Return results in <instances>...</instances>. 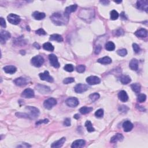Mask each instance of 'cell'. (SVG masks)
<instances>
[{
  "instance_id": "cell-27",
  "label": "cell",
  "mask_w": 148,
  "mask_h": 148,
  "mask_svg": "<svg viewBox=\"0 0 148 148\" xmlns=\"http://www.w3.org/2000/svg\"><path fill=\"white\" fill-rule=\"evenodd\" d=\"M97 61L103 64H109L112 62V59L110 57L106 56L98 59L97 60Z\"/></svg>"
},
{
  "instance_id": "cell-14",
  "label": "cell",
  "mask_w": 148,
  "mask_h": 148,
  "mask_svg": "<svg viewBox=\"0 0 148 148\" xmlns=\"http://www.w3.org/2000/svg\"><path fill=\"white\" fill-rule=\"evenodd\" d=\"M36 89L38 91L42 94H46L48 93L50 91V89L49 87L46 86L45 85H38L36 86Z\"/></svg>"
},
{
  "instance_id": "cell-49",
  "label": "cell",
  "mask_w": 148,
  "mask_h": 148,
  "mask_svg": "<svg viewBox=\"0 0 148 148\" xmlns=\"http://www.w3.org/2000/svg\"><path fill=\"white\" fill-rule=\"evenodd\" d=\"M123 34H124V31L122 29L117 30H116V32H115V35L116 36H120Z\"/></svg>"
},
{
  "instance_id": "cell-17",
  "label": "cell",
  "mask_w": 148,
  "mask_h": 148,
  "mask_svg": "<svg viewBox=\"0 0 148 148\" xmlns=\"http://www.w3.org/2000/svg\"><path fill=\"white\" fill-rule=\"evenodd\" d=\"M135 35L140 38H145L147 35V31L145 29H140L135 32Z\"/></svg>"
},
{
  "instance_id": "cell-53",
  "label": "cell",
  "mask_w": 148,
  "mask_h": 148,
  "mask_svg": "<svg viewBox=\"0 0 148 148\" xmlns=\"http://www.w3.org/2000/svg\"><path fill=\"white\" fill-rule=\"evenodd\" d=\"M73 117L75 118V119H78L80 117V116H79V115H78V114H76L75 115H74Z\"/></svg>"
},
{
  "instance_id": "cell-2",
  "label": "cell",
  "mask_w": 148,
  "mask_h": 148,
  "mask_svg": "<svg viewBox=\"0 0 148 148\" xmlns=\"http://www.w3.org/2000/svg\"><path fill=\"white\" fill-rule=\"evenodd\" d=\"M25 109L30 111V114L29 115L30 119H34L38 117L39 115V110L38 108L34 107V106H26Z\"/></svg>"
},
{
  "instance_id": "cell-10",
  "label": "cell",
  "mask_w": 148,
  "mask_h": 148,
  "mask_svg": "<svg viewBox=\"0 0 148 148\" xmlns=\"http://www.w3.org/2000/svg\"><path fill=\"white\" fill-rule=\"evenodd\" d=\"M66 103L69 107H76L79 105L78 99L75 97H71L68 98L66 101Z\"/></svg>"
},
{
  "instance_id": "cell-21",
  "label": "cell",
  "mask_w": 148,
  "mask_h": 148,
  "mask_svg": "<svg viewBox=\"0 0 148 148\" xmlns=\"http://www.w3.org/2000/svg\"><path fill=\"white\" fill-rule=\"evenodd\" d=\"M129 67L133 71H137L138 69V61L135 59H132L129 64Z\"/></svg>"
},
{
  "instance_id": "cell-25",
  "label": "cell",
  "mask_w": 148,
  "mask_h": 148,
  "mask_svg": "<svg viewBox=\"0 0 148 148\" xmlns=\"http://www.w3.org/2000/svg\"><path fill=\"white\" fill-rule=\"evenodd\" d=\"M32 16H33V17L35 20H41L43 19V18L45 17L46 15L45 13L39 12L38 11H36V12H34L33 14H32Z\"/></svg>"
},
{
  "instance_id": "cell-50",
  "label": "cell",
  "mask_w": 148,
  "mask_h": 148,
  "mask_svg": "<svg viewBox=\"0 0 148 148\" xmlns=\"http://www.w3.org/2000/svg\"><path fill=\"white\" fill-rule=\"evenodd\" d=\"M0 24L2 27H6V22L5 20L4 19V18L1 17V18H0Z\"/></svg>"
},
{
  "instance_id": "cell-44",
  "label": "cell",
  "mask_w": 148,
  "mask_h": 148,
  "mask_svg": "<svg viewBox=\"0 0 148 148\" xmlns=\"http://www.w3.org/2000/svg\"><path fill=\"white\" fill-rule=\"evenodd\" d=\"M17 147H31V146L27 143H22L17 146Z\"/></svg>"
},
{
  "instance_id": "cell-54",
  "label": "cell",
  "mask_w": 148,
  "mask_h": 148,
  "mask_svg": "<svg viewBox=\"0 0 148 148\" xmlns=\"http://www.w3.org/2000/svg\"><path fill=\"white\" fill-rule=\"evenodd\" d=\"M122 15H123V16H122V18H123V19H124V20L127 19V18L126 17V16H125V15L124 14V13H123V12H122Z\"/></svg>"
},
{
  "instance_id": "cell-42",
  "label": "cell",
  "mask_w": 148,
  "mask_h": 148,
  "mask_svg": "<svg viewBox=\"0 0 148 148\" xmlns=\"http://www.w3.org/2000/svg\"><path fill=\"white\" fill-rule=\"evenodd\" d=\"M75 81L73 78H66L63 80V83L64 84H69V83H71Z\"/></svg>"
},
{
  "instance_id": "cell-3",
  "label": "cell",
  "mask_w": 148,
  "mask_h": 148,
  "mask_svg": "<svg viewBox=\"0 0 148 148\" xmlns=\"http://www.w3.org/2000/svg\"><path fill=\"white\" fill-rule=\"evenodd\" d=\"M31 62V64L33 65L34 66L36 67H40L42 66V65L43 64L44 59L41 55H38L32 57Z\"/></svg>"
},
{
  "instance_id": "cell-40",
  "label": "cell",
  "mask_w": 148,
  "mask_h": 148,
  "mask_svg": "<svg viewBox=\"0 0 148 148\" xmlns=\"http://www.w3.org/2000/svg\"><path fill=\"white\" fill-rule=\"evenodd\" d=\"M128 110H129V108L127 107V106H125V105L120 106L119 108V110L120 111V112L122 113H127V112Z\"/></svg>"
},
{
  "instance_id": "cell-30",
  "label": "cell",
  "mask_w": 148,
  "mask_h": 148,
  "mask_svg": "<svg viewBox=\"0 0 148 148\" xmlns=\"http://www.w3.org/2000/svg\"><path fill=\"white\" fill-rule=\"evenodd\" d=\"M131 88L135 93H139L141 91V85L139 83H133L131 85Z\"/></svg>"
},
{
  "instance_id": "cell-29",
  "label": "cell",
  "mask_w": 148,
  "mask_h": 148,
  "mask_svg": "<svg viewBox=\"0 0 148 148\" xmlns=\"http://www.w3.org/2000/svg\"><path fill=\"white\" fill-rule=\"evenodd\" d=\"M105 48L108 51H113L115 49V45L114 43L111 41H109L106 42L105 45Z\"/></svg>"
},
{
  "instance_id": "cell-52",
  "label": "cell",
  "mask_w": 148,
  "mask_h": 148,
  "mask_svg": "<svg viewBox=\"0 0 148 148\" xmlns=\"http://www.w3.org/2000/svg\"><path fill=\"white\" fill-rule=\"evenodd\" d=\"M100 2L104 5H108L109 3V1H101Z\"/></svg>"
},
{
  "instance_id": "cell-47",
  "label": "cell",
  "mask_w": 148,
  "mask_h": 148,
  "mask_svg": "<svg viewBox=\"0 0 148 148\" xmlns=\"http://www.w3.org/2000/svg\"><path fill=\"white\" fill-rule=\"evenodd\" d=\"M101 49H102L101 46V45H97L96 47V49H95V53H96V54H99V53L101 52Z\"/></svg>"
},
{
  "instance_id": "cell-41",
  "label": "cell",
  "mask_w": 148,
  "mask_h": 148,
  "mask_svg": "<svg viewBox=\"0 0 148 148\" xmlns=\"http://www.w3.org/2000/svg\"><path fill=\"white\" fill-rule=\"evenodd\" d=\"M104 115V110L102 109L97 110L95 113V116L97 117H102Z\"/></svg>"
},
{
  "instance_id": "cell-9",
  "label": "cell",
  "mask_w": 148,
  "mask_h": 148,
  "mask_svg": "<svg viewBox=\"0 0 148 148\" xmlns=\"http://www.w3.org/2000/svg\"><path fill=\"white\" fill-rule=\"evenodd\" d=\"M86 82L90 85H94L99 84L101 82V80L98 77L96 76H90L87 78Z\"/></svg>"
},
{
  "instance_id": "cell-15",
  "label": "cell",
  "mask_w": 148,
  "mask_h": 148,
  "mask_svg": "<svg viewBox=\"0 0 148 148\" xmlns=\"http://www.w3.org/2000/svg\"><path fill=\"white\" fill-rule=\"evenodd\" d=\"M28 82H29V81H28L27 79L23 77L16 78V79L14 80V83H15V85L18 86H22L27 85Z\"/></svg>"
},
{
  "instance_id": "cell-6",
  "label": "cell",
  "mask_w": 148,
  "mask_h": 148,
  "mask_svg": "<svg viewBox=\"0 0 148 148\" xmlns=\"http://www.w3.org/2000/svg\"><path fill=\"white\" fill-rule=\"evenodd\" d=\"M49 59L50 63L51 66L55 68H58L60 67V63L58 61V59L57 56L53 54H51L49 55Z\"/></svg>"
},
{
  "instance_id": "cell-11",
  "label": "cell",
  "mask_w": 148,
  "mask_h": 148,
  "mask_svg": "<svg viewBox=\"0 0 148 148\" xmlns=\"http://www.w3.org/2000/svg\"><path fill=\"white\" fill-rule=\"evenodd\" d=\"M39 76L41 80L47 81V82H53V78L49 75V72L48 71H45L43 73H39Z\"/></svg>"
},
{
  "instance_id": "cell-20",
  "label": "cell",
  "mask_w": 148,
  "mask_h": 148,
  "mask_svg": "<svg viewBox=\"0 0 148 148\" xmlns=\"http://www.w3.org/2000/svg\"><path fill=\"white\" fill-rule=\"evenodd\" d=\"M124 136H123L122 134L117 133L116 134H115L114 136H113L112 138H111L110 140V142L112 143H116L118 141H122L123 140Z\"/></svg>"
},
{
  "instance_id": "cell-45",
  "label": "cell",
  "mask_w": 148,
  "mask_h": 148,
  "mask_svg": "<svg viewBox=\"0 0 148 148\" xmlns=\"http://www.w3.org/2000/svg\"><path fill=\"white\" fill-rule=\"evenodd\" d=\"M35 32H36V34L40 35H46V32L44 31V30L42 29H40L38 30H36Z\"/></svg>"
},
{
  "instance_id": "cell-23",
  "label": "cell",
  "mask_w": 148,
  "mask_h": 148,
  "mask_svg": "<svg viewBox=\"0 0 148 148\" xmlns=\"http://www.w3.org/2000/svg\"><path fill=\"white\" fill-rule=\"evenodd\" d=\"M4 71L7 73L13 74L17 71V68L13 66H7L4 67Z\"/></svg>"
},
{
  "instance_id": "cell-1",
  "label": "cell",
  "mask_w": 148,
  "mask_h": 148,
  "mask_svg": "<svg viewBox=\"0 0 148 148\" xmlns=\"http://www.w3.org/2000/svg\"><path fill=\"white\" fill-rule=\"evenodd\" d=\"M50 18L55 24L62 25L67 24L68 23L69 16L66 15L65 13H54L50 16Z\"/></svg>"
},
{
  "instance_id": "cell-35",
  "label": "cell",
  "mask_w": 148,
  "mask_h": 148,
  "mask_svg": "<svg viewBox=\"0 0 148 148\" xmlns=\"http://www.w3.org/2000/svg\"><path fill=\"white\" fill-rule=\"evenodd\" d=\"M119 13L115 10H113L110 12V18L113 20H116L119 17Z\"/></svg>"
},
{
  "instance_id": "cell-36",
  "label": "cell",
  "mask_w": 148,
  "mask_h": 148,
  "mask_svg": "<svg viewBox=\"0 0 148 148\" xmlns=\"http://www.w3.org/2000/svg\"><path fill=\"white\" fill-rule=\"evenodd\" d=\"M146 96L144 94H139V96H138L137 101L139 103H143V102L146 101Z\"/></svg>"
},
{
  "instance_id": "cell-16",
  "label": "cell",
  "mask_w": 148,
  "mask_h": 148,
  "mask_svg": "<svg viewBox=\"0 0 148 148\" xmlns=\"http://www.w3.org/2000/svg\"><path fill=\"white\" fill-rule=\"evenodd\" d=\"M86 144L85 141L83 140H78L74 141L71 145V147L72 148H78L83 147Z\"/></svg>"
},
{
  "instance_id": "cell-19",
  "label": "cell",
  "mask_w": 148,
  "mask_h": 148,
  "mask_svg": "<svg viewBox=\"0 0 148 148\" xmlns=\"http://www.w3.org/2000/svg\"><path fill=\"white\" fill-rule=\"evenodd\" d=\"M118 97L120 101L122 102H126L128 101V96L127 95V92L124 91V90H122L120 91L119 94H118Z\"/></svg>"
},
{
  "instance_id": "cell-33",
  "label": "cell",
  "mask_w": 148,
  "mask_h": 148,
  "mask_svg": "<svg viewBox=\"0 0 148 148\" xmlns=\"http://www.w3.org/2000/svg\"><path fill=\"white\" fill-rule=\"evenodd\" d=\"M85 126L86 127L87 131L90 132V133H91V132L95 131L94 128L93 127H92V123H91V122L89 121V120H87V121L86 122Z\"/></svg>"
},
{
  "instance_id": "cell-5",
  "label": "cell",
  "mask_w": 148,
  "mask_h": 148,
  "mask_svg": "<svg viewBox=\"0 0 148 148\" xmlns=\"http://www.w3.org/2000/svg\"><path fill=\"white\" fill-rule=\"evenodd\" d=\"M57 104V100L54 98H49L44 101L43 106L47 109H51Z\"/></svg>"
},
{
  "instance_id": "cell-32",
  "label": "cell",
  "mask_w": 148,
  "mask_h": 148,
  "mask_svg": "<svg viewBox=\"0 0 148 148\" xmlns=\"http://www.w3.org/2000/svg\"><path fill=\"white\" fill-rule=\"evenodd\" d=\"M92 110V108L87 107V106H83V107H82L79 109L80 112L82 113V114H83V115L89 113Z\"/></svg>"
},
{
  "instance_id": "cell-46",
  "label": "cell",
  "mask_w": 148,
  "mask_h": 148,
  "mask_svg": "<svg viewBox=\"0 0 148 148\" xmlns=\"http://www.w3.org/2000/svg\"><path fill=\"white\" fill-rule=\"evenodd\" d=\"M64 125L66 126H71V119L69 118H66L64 122Z\"/></svg>"
},
{
  "instance_id": "cell-7",
  "label": "cell",
  "mask_w": 148,
  "mask_h": 148,
  "mask_svg": "<svg viewBox=\"0 0 148 148\" xmlns=\"http://www.w3.org/2000/svg\"><path fill=\"white\" fill-rule=\"evenodd\" d=\"M136 6L137 8L141 11H147L148 9V2L146 0H140L136 2Z\"/></svg>"
},
{
  "instance_id": "cell-8",
  "label": "cell",
  "mask_w": 148,
  "mask_h": 148,
  "mask_svg": "<svg viewBox=\"0 0 148 148\" xmlns=\"http://www.w3.org/2000/svg\"><path fill=\"white\" fill-rule=\"evenodd\" d=\"M11 38V34L9 32L5 31V30H1L0 31V42L2 44L5 43L6 40Z\"/></svg>"
},
{
  "instance_id": "cell-12",
  "label": "cell",
  "mask_w": 148,
  "mask_h": 148,
  "mask_svg": "<svg viewBox=\"0 0 148 148\" xmlns=\"http://www.w3.org/2000/svg\"><path fill=\"white\" fill-rule=\"evenodd\" d=\"M88 89H89L88 86L85 84H82V83L78 84L75 87V91L77 93H82V92L87 91Z\"/></svg>"
},
{
  "instance_id": "cell-18",
  "label": "cell",
  "mask_w": 148,
  "mask_h": 148,
  "mask_svg": "<svg viewBox=\"0 0 148 148\" xmlns=\"http://www.w3.org/2000/svg\"><path fill=\"white\" fill-rule=\"evenodd\" d=\"M133 124L130 121H126L124 122V123L123 124V127L124 131L125 132H129L131 131V130L133 128Z\"/></svg>"
},
{
  "instance_id": "cell-24",
  "label": "cell",
  "mask_w": 148,
  "mask_h": 148,
  "mask_svg": "<svg viewBox=\"0 0 148 148\" xmlns=\"http://www.w3.org/2000/svg\"><path fill=\"white\" fill-rule=\"evenodd\" d=\"M77 5H70L68 7H67L66 8V10H65L64 13L66 15L69 16V14L72 12H75L76 9H77Z\"/></svg>"
},
{
  "instance_id": "cell-51",
  "label": "cell",
  "mask_w": 148,
  "mask_h": 148,
  "mask_svg": "<svg viewBox=\"0 0 148 148\" xmlns=\"http://www.w3.org/2000/svg\"><path fill=\"white\" fill-rule=\"evenodd\" d=\"M33 46H34L35 48H36V49H40V46L39 45V44L38 43H34V45H33Z\"/></svg>"
},
{
  "instance_id": "cell-55",
  "label": "cell",
  "mask_w": 148,
  "mask_h": 148,
  "mask_svg": "<svg viewBox=\"0 0 148 148\" xmlns=\"http://www.w3.org/2000/svg\"><path fill=\"white\" fill-rule=\"evenodd\" d=\"M115 2H116V3H121L122 1H115Z\"/></svg>"
},
{
  "instance_id": "cell-4",
  "label": "cell",
  "mask_w": 148,
  "mask_h": 148,
  "mask_svg": "<svg viewBox=\"0 0 148 148\" xmlns=\"http://www.w3.org/2000/svg\"><path fill=\"white\" fill-rule=\"evenodd\" d=\"M7 18H8V20L9 23L15 25L18 24L21 21V18L19 16L13 13L9 14Z\"/></svg>"
},
{
  "instance_id": "cell-28",
  "label": "cell",
  "mask_w": 148,
  "mask_h": 148,
  "mask_svg": "<svg viewBox=\"0 0 148 148\" xmlns=\"http://www.w3.org/2000/svg\"><path fill=\"white\" fill-rule=\"evenodd\" d=\"M120 80L123 85H127L131 81L130 77L128 75H122L120 77Z\"/></svg>"
},
{
  "instance_id": "cell-34",
  "label": "cell",
  "mask_w": 148,
  "mask_h": 148,
  "mask_svg": "<svg viewBox=\"0 0 148 148\" xmlns=\"http://www.w3.org/2000/svg\"><path fill=\"white\" fill-rule=\"evenodd\" d=\"M99 94L97 92H95V93L90 94L89 96V98L91 99V101L92 102H95L96 101L97 99H98L99 98Z\"/></svg>"
},
{
  "instance_id": "cell-48",
  "label": "cell",
  "mask_w": 148,
  "mask_h": 148,
  "mask_svg": "<svg viewBox=\"0 0 148 148\" xmlns=\"http://www.w3.org/2000/svg\"><path fill=\"white\" fill-rule=\"evenodd\" d=\"M49 122V120L48 119H44V120H39L38 122H37L36 123V125H39V124H41L42 123H48Z\"/></svg>"
},
{
  "instance_id": "cell-26",
  "label": "cell",
  "mask_w": 148,
  "mask_h": 148,
  "mask_svg": "<svg viewBox=\"0 0 148 148\" xmlns=\"http://www.w3.org/2000/svg\"><path fill=\"white\" fill-rule=\"evenodd\" d=\"M50 40L57 41L58 42H61L63 41V38H62V37L60 35L55 34L51 35L50 36Z\"/></svg>"
},
{
  "instance_id": "cell-39",
  "label": "cell",
  "mask_w": 148,
  "mask_h": 148,
  "mask_svg": "<svg viewBox=\"0 0 148 148\" xmlns=\"http://www.w3.org/2000/svg\"><path fill=\"white\" fill-rule=\"evenodd\" d=\"M117 53L119 55H120V56L124 57L126 56L127 54V51L126 49H122L118 50L117 51Z\"/></svg>"
},
{
  "instance_id": "cell-31",
  "label": "cell",
  "mask_w": 148,
  "mask_h": 148,
  "mask_svg": "<svg viewBox=\"0 0 148 148\" xmlns=\"http://www.w3.org/2000/svg\"><path fill=\"white\" fill-rule=\"evenodd\" d=\"M43 48L45 50L49 51V52H52V51H53L54 49V46L50 42H46L44 43L43 45Z\"/></svg>"
},
{
  "instance_id": "cell-22",
  "label": "cell",
  "mask_w": 148,
  "mask_h": 148,
  "mask_svg": "<svg viewBox=\"0 0 148 148\" xmlns=\"http://www.w3.org/2000/svg\"><path fill=\"white\" fill-rule=\"evenodd\" d=\"M66 141V138H62L59 140V141H56V142H55L54 143H53L52 145H51V147H53V148H55V147H61L62 145H64V143H65Z\"/></svg>"
},
{
  "instance_id": "cell-13",
  "label": "cell",
  "mask_w": 148,
  "mask_h": 148,
  "mask_svg": "<svg viewBox=\"0 0 148 148\" xmlns=\"http://www.w3.org/2000/svg\"><path fill=\"white\" fill-rule=\"evenodd\" d=\"M22 96L25 98H32V97H34V90L31 89H30V88L25 89L22 92Z\"/></svg>"
},
{
  "instance_id": "cell-38",
  "label": "cell",
  "mask_w": 148,
  "mask_h": 148,
  "mask_svg": "<svg viewBox=\"0 0 148 148\" xmlns=\"http://www.w3.org/2000/svg\"><path fill=\"white\" fill-rule=\"evenodd\" d=\"M76 71H77L79 73H83L85 71L86 67L83 65H79L77 67H76Z\"/></svg>"
},
{
  "instance_id": "cell-43",
  "label": "cell",
  "mask_w": 148,
  "mask_h": 148,
  "mask_svg": "<svg viewBox=\"0 0 148 148\" xmlns=\"http://www.w3.org/2000/svg\"><path fill=\"white\" fill-rule=\"evenodd\" d=\"M133 49L134 50V52L136 53H138L140 52V48L139 45H138L136 43H133Z\"/></svg>"
},
{
  "instance_id": "cell-37",
  "label": "cell",
  "mask_w": 148,
  "mask_h": 148,
  "mask_svg": "<svg viewBox=\"0 0 148 148\" xmlns=\"http://www.w3.org/2000/svg\"><path fill=\"white\" fill-rule=\"evenodd\" d=\"M64 70H66L67 72H71L74 70V67L72 64H66L64 67Z\"/></svg>"
}]
</instances>
